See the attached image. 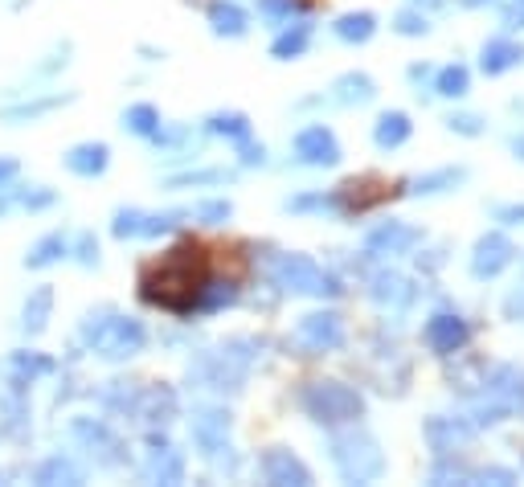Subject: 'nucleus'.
<instances>
[{
    "label": "nucleus",
    "mask_w": 524,
    "mask_h": 487,
    "mask_svg": "<svg viewBox=\"0 0 524 487\" xmlns=\"http://www.w3.org/2000/svg\"><path fill=\"white\" fill-rule=\"evenodd\" d=\"M201 283H205V250L193 242H181L168 254H160L140 275V299L152 307H164L172 316H193Z\"/></svg>",
    "instance_id": "nucleus-1"
},
{
    "label": "nucleus",
    "mask_w": 524,
    "mask_h": 487,
    "mask_svg": "<svg viewBox=\"0 0 524 487\" xmlns=\"http://www.w3.org/2000/svg\"><path fill=\"white\" fill-rule=\"evenodd\" d=\"M78 340L103 361H131L148 348V328L136 316H119L115 307H95V312L82 316Z\"/></svg>",
    "instance_id": "nucleus-2"
},
{
    "label": "nucleus",
    "mask_w": 524,
    "mask_h": 487,
    "mask_svg": "<svg viewBox=\"0 0 524 487\" xmlns=\"http://www.w3.org/2000/svg\"><path fill=\"white\" fill-rule=\"evenodd\" d=\"M328 459L340 471L344 483H377L385 475V451L381 442L361 430L357 422L336 426V434L328 438Z\"/></svg>",
    "instance_id": "nucleus-3"
},
{
    "label": "nucleus",
    "mask_w": 524,
    "mask_h": 487,
    "mask_svg": "<svg viewBox=\"0 0 524 487\" xmlns=\"http://www.w3.org/2000/svg\"><path fill=\"white\" fill-rule=\"evenodd\" d=\"M254 344L250 340H226L189 365V381H197L201 389H213V393H242L246 385V373L254 365Z\"/></svg>",
    "instance_id": "nucleus-4"
},
{
    "label": "nucleus",
    "mask_w": 524,
    "mask_h": 487,
    "mask_svg": "<svg viewBox=\"0 0 524 487\" xmlns=\"http://www.w3.org/2000/svg\"><path fill=\"white\" fill-rule=\"evenodd\" d=\"M299 410L308 414L312 422L336 430V426H348V422L365 418V397L353 385H344V381H308L299 389Z\"/></svg>",
    "instance_id": "nucleus-5"
},
{
    "label": "nucleus",
    "mask_w": 524,
    "mask_h": 487,
    "mask_svg": "<svg viewBox=\"0 0 524 487\" xmlns=\"http://www.w3.org/2000/svg\"><path fill=\"white\" fill-rule=\"evenodd\" d=\"M271 283L279 291H287V295H308V299H336V295H344L340 279L328 275L320 262L308 258V254H279L271 262Z\"/></svg>",
    "instance_id": "nucleus-6"
},
{
    "label": "nucleus",
    "mask_w": 524,
    "mask_h": 487,
    "mask_svg": "<svg viewBox=\"0 0 524 487\" xmlns=\"http://www.w3.org/2000/svg\"><path fill=\"white\" fill-rule=\"evenodd\" d=\"M189 426H193V442H197V451H201L205 463L222 467V471H234V467H238V455H234V447H230V410H222V406H201V410H193Z\"/></svg>",
    "instance_id": "nucleus-7"
},
{
    "label": "nucleus",
    "mask_w": 524,
    "mask_h": 487,
    "mask_svg": "<svg viewBox=\"0 0 524 487\" xmlns=\"http://www.w3.org/2000/svg\"><path fill=\"white\" fill-rule=\"evenodd\" d=\"M70 438L86 451V459H91L95 467H111V471H115V467H127V463H131L123 438H119L103 418H70Z\"/></svg>",
    "instance_id": "nucleus-8"
},
{
    "label": "nucleus",
    "mask_w": 524,
    "mask_h": 487,
    "mask_svg": "<svg viewBox=\"0 0 524 487\" xmlns=\"http://www.w3.org/2000/svg\"><path fill=\"white\" fill-rule=\"evenodd\" d=\"M348 332L336 312H312L295 324V348H303V357H324V352L344 348Z\"/></svg>",
    "instance_id": "nucleus-9"
},
{
    "label": "nucleus",
    "mask_w": 524,
    "mask_h": 487,
    "mask_svg": "<svg viewBox=\"0 0 524 487\" xmlns=\"http://www.w3.org/2000/svg\"><path fill=\"white\" fill-rule=\"evenodd\" d=\"M422 434H426L430 451L439 455V459H455L459 451H467L471 442H475L479 426L467 422V418H443V414H430V418L422 422Z\"/></svg>",
    "instance_id": "nucleus-10"
},
{
    "label": "nucleus",
    "mask_w": 524,
    "mask_h": 487,
    "mask_svg": "<svg viewBox=\"0 0 524 487\" xmlns=\"http://www.w3.org/2000/svg\"><path fill=\"white\" fill-rule=\"evenodd\" d=\"M422 344L434 352V357H459V352L471 344V324L459 312H434L422 328Z\"/></svg>",
    "instance_id": "nucleus-11"
},
{
    "label": "nucleus",
    "mask_w": 524,
    "mask_h": 487,
    "mask_svg": "<svg viewBox=\"0 0 524 487\" xmlns=\"http://www.w3.org/2000/svg\"><path fill=\"white\" fill-rule=\"evenodd\" d=\"M512 262H516V246H512V238L500 234V230H488L484 238L475 242V250H471V279L488 283V279L504 275V271L512 267Z\"/></svg>",
    "instance_id": "nucleus-12"
},
{
    "label": "nucleus",
    "mask_w": 524,
    "mask_h": 487,
    "mask_svg": "<svg viewBox=\"0 0 524 487\" xmlns=\"http://www.w3.org/2000/svg\"><path fill=\"white\" fill-rule=\"evenodd\" d=\"M295 156H299V164H308V168H336L344 152H340V140L332 136V127L308 123L295 136Z\"/></svg>",
    "instance_id": "nucleus-13"
},
{
    "label": "nucleus",
    "mask_w": 524,
    "mask_h": 487,
    "mask_svg": "<svg viewBox=\"0 0 524 487\" xmlns=\"http://www.w3.org/2000/svg\"><path fill=\"white\" fill-rule=\"evenodd\" d=\"M418 242H422V230H418V226L389 217V221H381V226L369 230L365 250H369L373 258H402V254H410Z\"/></svg>",
    "instance_id": "nucleus-14"
},
{
    "label": "nucleus",
    "mask_w": 524,
    "mask_h": 487,
    "mask_svg": "<svg viewBox=\"0 0 524 487\" xmlns=\"http://www.w3.org/2000/svg\"><path fill=\"white\" fill-rule=\"evenodd\" d=\"M148 483H185V455L172 447L160 430H148V459H144Z\"/></svg>",
    "instance_id": "nucleus-15"
},
{
    "label": "nucleus",
    "mask_w": 524,
    "mask_h": 487,
    "mask_svg": "<svg viewBox=\"0 0 524 487\" xmlns=\"http://www.w3.org/2000/svg\"><path fill=\"white\" fill-rule=\"evenodd\" d=\"M258 471H262V479L275 483V487H308V483H312L308 463H303L295 451H287V447L262 451V455H258Z\"/></svg>",
    "instance_id": "nucleus-16"
},
{
    "label": "nucleus",
    "mask_w": 524,
    "mask_h": 487,
    "mask_svg": "<svg viewBox=\"0 0 524 487\" xmlns=\"http://www.w3.org/2000/svg\"><path fill=\"white\" fill-rule=\"evenodd\" d=\"M369 299L377 307H389V312H406V307L418 299V287L398 271H377L369 279Z\"/></svg>",
    "instance_id": "nucleus-17"
},
{
    "label": "nucleus",
    "mask_w": 524,
    "mask_h": 487,
    "mask_svg": "<svg viewBox=\"0 0 524 487\" xmlns=\"http://www.w3.org/2000/svg\"><path fill=\"white\" fill-rule=\"evenodd\" d=\"M177 393L168 385H144L140 389V402H136V418L148 426V430H164L172 418H177Z\"/></svg>",
    "instance_id": "nucleus-18"
},
{
    "label": "nucleus",
    "mask_w": 524,
    "mask_h": 487,
    "mask_svg": "<svg viewBox=\"0 0 524 487\" xmlns=\"http://www.w3.org/2000/svg\"><path fill=\"white\" fill-rule=\"evenodd\" d=\"M336 197H340V213H365L389 197V185L377 181V176H353V181L336 189Z\"/></svg>",
    "instance_id": "nucleus-19"
},
{
    "label": "nucleus",
    "mask_w": 524,
    "mask_h": 487,
    "mask_svg": "<svg viewBox=\"0 0 524 487\" xmlns=\"http://www.w3.org/2000/svg\"><path fill=\"white\" fill-rule=\"evenodd\" d=\"M463 181H467V168H463V164H451V168H434V172L418 176V181H406V185H398L393 193H398V197H443V193L459 189Z\"/></svg>",
    "instance_id": "nucleus-20"
},
{
    "label": "nucleus",
    "mask_w": 524,
    "mask_h": 487,
    "mask_svg": "<svg viewBox=\"0 0 524 487\" xmlns=\"http://www.w3.org/2000/svg\"><path fill=\"white\" fill-rule=\"evenodd\" d=\"M54 369H58L54 357H46V352H33V348H21V352H13V357H9V389L25 393L33 381L50 377Z\"/></svg>",
    "instance_id": "nucleus-21"
},
{
    "label": "nucleus",
    "mask_w": 524,
    "mask_h": 487,
    "mask_svg": "<svg viewBox=\"0 0 524 487\" xmlns=\"http://www.w3.org/2000/svg\"><path fill=\"white\" fill-rule=\"evenodd\" d=\"M516 66H524V46H520V41H512V37L484 41V50H479V70H484L488 78H500V74H508Z\"/></svg>",
    "instance_id": "nucleus-22"
},
{
    "label": "nucleus",
    "mask_w": 524,
    "mask_h": 487,
    "mask_svg": "<svg viewBox=\"0 0 524 487\" xmlns=\"http://www.w3.org/2000/svg\"><path fill=\"white\" fill-rule=\"evenodd\" d=\"M62 164L74 172V176H86V181H95V176H103L111 168V148L103 140H86V144H74Z\"/></svg>",
    "instance_id": "nucleus-23"
},
{
    "label": "nucleus",
    "mask_w": 524,
    "mask_h": 487,
    "mask_svg": "<svg viewBox=\"0 0 524 487\" xmlns=\"http://www.w3.org/2000/svg\"><path fill=\"white\" fill-rule=\"evenodd\" d=\"M66 103H74V95H62V91H54V95H37V99H25V103H9V107H0V119L5 123H33V119H46V115H54L58 107H66Z\"/></svg>",
    "instance_id": "nucleus-24"
},
{
    "label": "nucleus",
    "mask_w": 524,
    "mask_h": 487,
    "mask_svg": "<svg viewBox=\"0 0 524 487\" xmlns=\"http://www.w3.org/2000/svg\"><path fill=\"white\" fill-rule=\"evenodd\" d=\"M373 99H377V82L361 70H348L332 82V103H340V107H369Z\"/></svg>",
    "instance_id": "nucleus-25"
},
{
    "label": "nucleus",
    "mask_w": 524,
    "mask_h": 487,
    "mask_svg": "<svg viewBox=\"0 0 524 487\" xmlns=\"http://www.w3.org/2000/svg\"><path fill=\"white\" fill-rule=\"evenodd\" d=\"M410 136H414V123L406 111H381L373 123V144L381 152H398L402 144H410Z\"/></svg>",
    "instance_id": "nucleus-26"
},
{
    "label": "nucleus",
    "mask_w": 524,
    "mask_h": 487,
    "mask_svg": "<svg viewBox=\"0 0 524 487\" xmlns=\"http://www.w3.org/2000/svg\"><path fill=\"white\" fill-rule=\"evenodd\" d=\"M50 316H54V287H33L21 303V332L41 336L50 328Z\"/></svg>",
    "instance_id": "nucleus-27"
},
{
    "label": "nucleus",
    "mask_w": 524,
    "mask_h": 487,
    "mask_svg": "<svg viewBox=\"0 0 524 487\" xmlns=\"http://www.w3.org/2000/svg\"><path fill=\"white\" fill-rule=\"evenodd\" d=\"M205 17L217 37H246V29H250V13L242 5H234V0H213Z\"/></svg>",
    "instance_id": "nucleus-28"
},
{
    "label": "nucleus",
    "mask_w": 524,
    "mask_h": 487,
    "mask_svg": "<svg viewBox=\"0 0 524 487\" xmlns=\"http://www.w3.org/2000/svg\"><path fill=\"white\" fill-rule=\"evenodd\" d=\"M308 46H312V21H291V25L271 41V58L295 62V58L308 54Z\"/></svg>",
    "instance_id": "nucleus-29"
},
{
    "label": "nucleus",
    "mask_w": 524,
    "mask_h": 487,
    "mask_svg": "<svg viewBox=\"0 0 524 487\" xmlns=\"http://www.w3.org/2000/svg\"><path fill=\"white\" fill-rule=\"evenodd\" d=\"M140 389H144V385H136V381H107V385L99 389V402H103V410H111V414H119V418H136Z\"/></svg>",
    "instance_id": "nucleus-30"
},
{
    "label": "nucleus",
    "mask_w": 524,
    "mask_h": 487,
    "mask_svg": "<svg viewBox=\"0 0 524 487\" xmlns=\"http://www.w3.org/2000/svg\"><path fill=\"white\" fill-rule=\"evenodd\" d=\"M66 254H70V238H66L62 230H54V234L37 238V242L29 246L25 267H29V271H46V267H54V262H62Z\"/></svg>",
    "instance_id": "nucleus-31"
},
{
    "label": "nucleus",
    "mask_w": 524,
    "mask_h": 487,
    "mask_svg": "<svg viewBox=\"0 0 524 487\" xmlns=\"http://www.w3.org/2000/svg\"><path fill=\"white\" fill-rule=\"evenodd\" d=\"M0 430H5L9 438L29 434V402H25L21 389H9L5 397H0Z\"/></svg>",
    "instance_id": "nucleus-32"
},
{
    "label": "nucleus",
    "mask_w": 524,
    "mask_h": 487,
    "mask_svg": "<svg viewBox=\"0 0 524 487\" xmlns=\"http://www.w3.org/2000/svg\"><path fill=\"white\" fill-rule=\"evenodd\" d=\"M332 33H336L340 41H348V46H365V41H373V33H377V17H373L369 9L344 13V17H336Z\"/></svg>",
    "instance_id": "nucleus-33"
},
{
    "label": "nucleus",
    "mask_w": 524,
    "mask_h": 487,
    "mask_svg": "<svg viewBox=\"0 0 524 487\" xmlns=\"http://www.w3.org/2000/svg\"><path fill=\"white\" fill-rule=\"evenodd\" d=\"M238 303V283L234 279H205L201 283V295H197V312L213 316L222 307H234Z\"/></svg>",
    "instance_id": "nucleus-34"
},
{
    "label": "nucleus",
    "mask_w": 524,
    "mask_h": 487,
    "mask_svg": "<svg viewBox=\"0 0 524 487\" xmlns=\"http://www.w3.org/2000/svg\"><path fill=\"white\" fill-rule=\"evenodd\" d=\"M33 479H37V483H46V487H54V483H82L86 471H82L74 459H66V455H50L46 463H37V467H33Z\"/></svg>",
    "instance_id": "nucleus-35"
},
{
    "label": "nucleus",
    "mask_w": 524,
    "mask_h": 487,
    "mask_svg": "<svg viewBox=\"0 0 524 487\" xmlns=\"http://www.w3.org/2000/svg\"><path fill=\"white\" fill-rule=\"evenodd\" d=\"M205 131H209V136L230 140V144H242V140H250V119L242 111H213L205 119Z\"/></svg>",
    "instance_id": "nucleus-36"
},
{
    "label": "nucleus",
    "mask_w": 524,
    "mask_h": 487,
    "mask_svg": "<svg viewBox=\"0 0 524 487\" xmlns=\"http://www.w3.org/2000/svg\"><path fill=\"white\" fill-rule=\"evenodd\" d=\"M123 131H131V136H140V140H152L160 131V111L152 103H131L123 111Z\"/></svg>",
    "instance_id": "nucleus-37"
},
{
    "label": "nucleus",
    "mask_w": 524,
    "mask_h": 487,
    "mask_svg": "<svg viewBox=\"0 0 524 487\" xmlns=\"http://www.w3.org/2000/svg\"><path fill=\"white\" fill-rule=\"evenodd\" d=\"M234 172L230 168H189L168 176V189H201V185H230Z\"/></svg>",
    "instance_id": "nucleus-38"
},
{
    "label": "nucleus",
    "mask_w": 524,
    "mask_h": 487,
    "mask_svg": "<svg viewBox=\"0 0 524 487\" xmlns=\"http://www.w3.org/2000/svg\"><path fill=\"white\" fill-rule=\"evenodd\" d=\"M471 91V70L467 66H443L439 74H434V95H443V99H463Z\"/></svg>",
    "instance_id": "nucleus-39"
},
{
    "label": "nucleus",
    "mask_w": 524,
    "mask_h": 487,
    "mask_svg": "<svg viewBox=\"0 0 524 487\" xmlns=\"http://www.w3.org/2000/svg\"><path fill=\"white\" fill-rule=\"evenodd\" d=\"M508 414H512V406L504 402V397H496V393H479L475 406H471V422L479 430H484V426H500Z\"/></svg>",
    "instance_id": "nucleus-40"
},
{
    "label": "nucleus",
    "mask_w": 524,
    "mask_h": 487,
    "mask_svg": "<svg viewBox=\"0 0 524 487\" xmlns=\"http://www.w3.org/2000/svg\"><path fill=\"white\" fill-rule=\"evenodd\" d=\"M283 209L287 213H340V197H336V189L332 193H299V197H287Z\"/></svg>",
    "instance_id": "nucleus-41"
},
{
    "label": "nucleus",
    "mask_w": 524,
    "mask_h": 487,
    "mask_svg": "<svg viewBox=\"0 0 524 487\" xmlns=\"http://www.w3.org/2000/svg\"><path fill=\"white\" fill-rule=\"evenodd\" d=\"M144 209H136V205H123V209H115V217H111V234L119 238V242H127V238H140L144 234Z\"/></svg>",
    "instance_id": "nucleus-42"
},
{
    "label": "nucleus",
    "mask_w": 524,
    "mask_h": 487,
    "mask_svg": "<svg viewBox=\"0 0 524 487\" xmlns=\"http://www.w3.org/2000/svg\"><path fill=\"white\" fill-rule=\"evenodd\" d=\"M185 217H189L185 209H164V213H148V217H144V234H140V238H164V234H172V230H177Z\"/></svg>",
    "instance_id": "nucleus-43"
},
{
    "label": "nucleus",
    "mask_w": 524,
    "mask_h": 487,
    "mask_svg": "<svg viewBox=\"0 0 524 487\" xmlns=\"http://www.w3.org/2000/svg\"><path fill=\"white\" fill-rule=\"evenodd\" d=\"M447 131H455V136H467V140H479L488 131L484 115H475V111H451L447 115Z\"/></svg>",
    "instance_id": "nucleus-44"
},
{
    "label": "nucleus",
    "mask_w": 524,
    "mask_h": 487,
    "mask_svg": "<svg viewBox=\"0 0 524 487\" xmlns=\"http://www.w3.org/2000/svg\"><path fill=\"white\" fill-rule=\"evenodd\" d=\"M189 217L201 221V226H226L234 217V205L230 201H201L197 209H189Z\"/></svg>",
    "instance_id": "nucleus-45"
},
{
    "label": "nucleus",
    "mask_w": 524,
    "mask_h": 487,
    "mask_svg": "<svg viewBox=\"0 0 524 487\" xmlns=\"http://www.w3.org/2000/svg\"><path fill=\"white\" fill-rule=\"evenodd\" d=\"M393 33L402 37H426L430 33V17L422 9H402L398 17H393Z\"/></svg>",
    "instance_id": "nucleus-46"
},
{
    "label": "nucleus",
    "mask_w": 524,
    "mask_h": 487,
    "mask_svg": "<svg viewBox=\"0 0 524 487\" xmlns=\"http://www.w3.org/2000/svg\"><path fill=\"white\" fill-rule=\"evenodd\" d=\"M58 201L54 189L46 185H29V189H17V209H29V213H41V209H50Z\"/></svg>",
    "instance_id": "nucleus-47"
},
{
    "label": "nucleus",
    "mask_w": 524,
    "mask_h": 487,
    "mask_svg": "<svg viewBox=\"0 0 524 487\" xmlns=\"http://www.w3.org/2000/svg\"><path fill=\"white\" fill-rule=\"evenodd\" d=\"M74 250V258L82 262V267H99V238L86 230V234H78V242L70 246Z\"/></svg>",
    "instance_id": "nucleus-48"
},
{
    "label": "nucleus",
    "mask_w": 524,
    "mask_h": 487,
    "mask_svg": "<svg viewBox=\"0 0 524 487\" xmlns=\"http://www.w3.org/2000/svg\"><path fill=\"white\" fill-rule=\"evenodd\" d=\"M299 0H258V13L271 21H291V13H299Z\"/></svg>",
    "instance_id": "nucleus-49"
},
{
    "label": "nucleus",
    "mask_w": 524,
    "mask_h": 487,
    "mask_svg": "<svg viewBox=\"0 0 524 487\" xmlns=\"http://www.w3.org/2000/svg\"><path fill=\"white\" fill-rule=\"evenodd\" d=\"M471 483H500V487H508V483H516V471H508V467H471Z\"/></svg>",
    "instance_id": "nucleus-50"
},
{
    "label": "nucleus",
    "mask_w": 524,
    "mask_h": 487,
    "mask_svg": "<svg viewBox=\"0 0 524 487\" xmlns=\"http://www.w3.org/2000/svg\"><path fill=\"white\" fill-rule=\"evenodd\" d=\"M504 320L524 324V283H516V287L504 295Z\"/></svg>",
    "instance_id": "nucleus-51"
},
{
    "label": "nucleus",
    "mask_w": 524,
    "mask_h": 487,
    "mask_svg": "<svg viewBox=\"0 0 524 487\" xmlns=\"http://www.w3.org/2000/svg\"><path fill=\"white\" fill-rule=\"evenodd\" d=\"M234 148H238V160H242L246 168L267 164V148H262V144H254V140H242V144H234Z\"/></svg>",
    "instance_id": "nucleus-52"
},
{
    "label": "nucleus",
    "mask_w": 524,
    "mask_h": 487,
    "mask_svg": "<svg viewBox=\"0 0 524 487\" xmlns=\"http://www.w3.org/2000/svg\"><path fill=\"white\" fill-rule=\"evenodd\" d=\"M492 217L504 221V226H524V205H496Z\"/></svg>",
    "instance_id": "nucleus-53"
},
{
    "label": "nucleus",
    "mask_w": 524,
    "mask_h": 487,
    "mask_svg": "<svg viewBox=\"0 0 524 487\" xmlns=\"http://www.w3.org/2000/svg\"><path fill=\"white\" fill-rule=\"evenodd\" d=\"M443 262H447V246H439V250H430L426 258L418 254V267H422V271H439Z\"/></svg>",
    "instance_id": "nucleus-54"
},
{
    "label": "nucleus",
    "mask_w": 524,
    "mask_h": 487,
    "mask_svg": "<svg viewBox=\"0 0 524 487\" xmlns=\"http://www.w3.org/2000/svg\"><path fill=\"white\" fill-rule=\"evenodd\" d=\"M504 25L508 29H524V0H516V5L504 9Z\"/></svg>",
    "instance_id": "nucleus-55"
},
{
    "label": "nucleus",
    "mask_w": 524,
    "mask_h": 487,
    "mask_svg": "<svg viewBox=\"0 0 524 487\" xmlns=\"http://www.w3.org/2000/svg\"><path fill=\"white\" fill-rule=\"evenodd\" d=\"M406 78H410V82H414V86H422V82H426V78H434V70H430V62H414V66H410V70H406Z\"/></svg>",
    "instance_id": "nucleus-56"
},
{
    "label": "nucleus",
    "mask_w": 524,
    "mask_h": 487,
    "mask_svg": "<svg viewBox=\"0 0 524 487\" xmlns=\"http://www.w3.org/2000/svg\"><path fill=\"white\" fill-rule=\"evenodd\" d=\"M17 176V160L13 156H0V185H9Z\"/></svg>",
    "instance_id": "nucleus-57"
},
{
    "label": "nucleus",
    "mask_w": 524,
    "mask_h": 487,
    "mask_svg": "<svg viewBox=\"0 0 524 487\" xmlns=\"http://www.w3.org/2000/svg\"><path fill=\"white\" fill-rule=\"evenodd\" d=\"M410 5H414V9H422V13H430V9H443L447 0H410Z\"/></svg>",
    "instance_id": "nucleus-58"
},
{
    "label": "nucleus",
    "mask_w": 524,
    "mask_h": 487,
    "mask_svg": "<svg viewBox=\"0 0 524 487\" xmlns=\"http://www.w3.org/2000/svg\"><path fill=\"white\" fill-rule=\"evenodd\" d=\"M512 156H516V160H524V136H516V140H512Z\"/></svg>",
    "instance_id": "nucleus-59"
},
{
    "label": "nucleus",
    "mask_w": 524,
    "mask_h": 487,
    "mask_svg": "<svg viewBox=\"0 0 524 487\" xmlns=\"http://www.w3.org/2000/svg\"><path fill=\"white\" fill-rule=\"evenodd\" d=\"M463 9H484V5H492V0H459Z\"/></svg>",
    "instance_id": "nucleus-60"
},
{
    "label": "nucleus",
    "mask_w": 524,
    "mask_h": 487,
    "mask_svg": "<svg viewBox=\"0 0 524 487\" xmlns=\"http://www.w3.org/2000/svg\"><path fill=\"white\" fill-rule=\"evenodd\" d=\"M0 479H5V475H0Z\"/></svg>",
    "instance_id": "nucleus-61"
}]
</instances>
